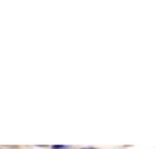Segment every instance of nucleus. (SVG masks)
<instances>
[{"label":"nucleus","mask_w":155,"mask_h":149,"mask_svg":"<svg viewBox=\"0 0 155 149\" xmlns=\"http://www.w3.org/2000/svg\"><path fill=\"white\" fill-rule=\"evenodd\" d=\"M52 149H67V146H63V145H53Z\"/></svg>","instance_id":"nucleus-1"},{"label":"nucleus","mask_w":155,"mask_h":149,"mask_svg":"<svg viewBox=\"0 0 155 149\" xmlns=\"http://www.w3.org/2000/svg\"><path fill=\"white\" fill-rule=\"evenodd\" d=\"M82 149H95V148H82Z\"/></svg>","instance_id":"nucleus-2"}]
</instances>
